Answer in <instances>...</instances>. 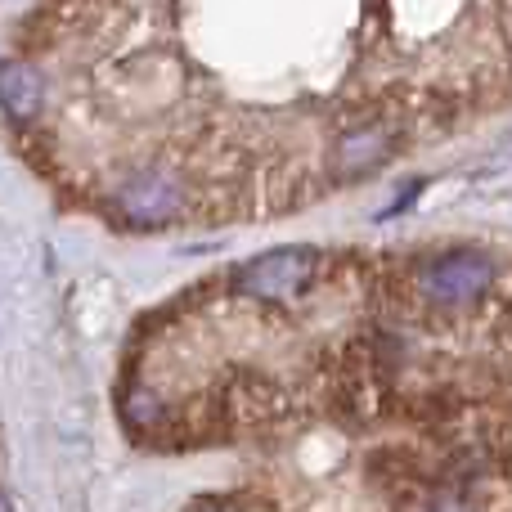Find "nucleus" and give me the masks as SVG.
I'll list each match as a JSON object with an SVG mask.
<instances>
[{"label":"nucleus","instance_id":"1","mask_svg":"<svg viewBox=\"0 0 512 512\" xmlns=\"http://www.w3.org/2000/svg\"><path fill=\"white\" fill-rule=\"evenodd\" d=\"M495 283V261L486 252H441L423 265L418 274V292H423L432 306H468L481 292Z\"/></svg>","mask_w":512,"mask_h":512},{"label":"nucleus","instance_id":"2","mask_svg":"<svg viewBox=\"0 0 512 512\" xmlns=\"http://www.w3.org/2000/svg\"><path fill=\"white\" fill-rule=\"evenodd\" d=\"M315 265H319L315 248H274V252L252 256V261L243 265L239 288L261 301H292L297 292L310 288Z\"/></svg>","mask_w":512,"mask_h":512},{"label":"nucleus","instance_id":"3","mask_svg":"<svg viewBox=\"0 0 512 512\" xmlns=\"http://www.w3.org/2000/svg\"><path fill=\"white\" fill-rule=\"evenodd\" d=\"M180 203H185V185H180L176 176H167V171H144L122 194V207L144 225L171 221V216L180 212Z\"/></svg>","mask_w":512,"mask_h":512},{"label":"nucleus","instance_id":"4","mask_svg":"<svg viewBox=\"0 0 512 512\" xmlns=\"http://www.w3.org/2000/svg\"><path fill=\"white\" fill-rule=\"evenodd\" d=\"M45 104V81L32 63H0V108H5L14 122L36 117V108Z\"/></svg>","mask_w":512,"mask_h":512},{"label":"nucleus","instance_id":"5","mask_svg":"<svg viewBox=\"0 0 512 512\" xmlns=\"http://www.w3.org/2000/svg\"><path fill=\"white\" fill-rule=\"evenodd\" d=\"M387 153H391V131L387 126H364V131H351V135L337 140L333 167H337V176H364V171H373Z\"/></svg>","mask_w":512,"mask_h":512},{"label":"nucleus","instance_id":"6","mask_svg":"<svg viewBox=\"0 0 512 512\" xmlns=\"http://www.w3.org/2000/svg\"><path fill=\"white\" fill-rule=\"evenodd\" d=\"M189 512H239V508L225 504V499H212V504H198V508H189Z\"/></svg>","mask_w":512,"mask_h":512},{"label":"nucleus","instance_id":"7","mask_svg":"<svg viewBox=\"0 0 512 512\" xmlns=\"http://www.w3.org/2000/svg\"><path fill=\"white\" fill-rule=\"evenodd\" d=\"M436 512H468V508H459V504H454V499H450V504H441Z\"/></svg>","mask_w":512,"mask_h":512},{"label":"nucleus","instance_id":"8","mask_svg":"<svg viewBox=\"0 0 512 512\" xmlns=\"http://www.w3.org/2000/svg\"><path fill=\"white\" fill-rule=\"evenodd\" d=\"M0 512H9V504H5V495H0Z\"/></svg>","mask_w":512,"mask_h":512}]
</instances>
